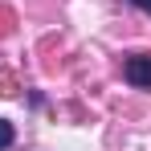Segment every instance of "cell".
I'll list each match as a JSON object with an SVG mask.
<instances>
[{"label":"cell","instance_id":"cell-2","mask_svg":"<svg viewBox=\"0 0 151 151\" xmlns=\"http://www.w3.org/2000/svg\"><path fill=\"white\" fill-rule=\"evenodd\" d=\"M0 94H4V98L17 94V78H12V74H0Z\"/></svg>","mask_w":151,"mask_h":151},{"label":"cell","instance_id":"cell-4","mask_svg":"<svg viewBox=\"0 0 151 151\" xmlns=\"http://www.w3.org/2000/svg\"><path fill=\"white\" fill-rule=\"evenodd\" d=\"M131 4H135V8H143V12L151 17V0H131Z\"/></svg>","mask_w":151,"mask_h":151},{"label":"cell","instance_id":"cell-3","mask_svg":"<svg viewBox=\"0 0 151 151\" xmlns=\"http://www.w3.org/2000/svg\"><path fill=\"white\" fill-rule=\"evenodd\" d=\"M4 147H12V123L8 119H0V151Z\"/></svg>","mask_w":151,"mask_h":151},{"label":"cell","instance_id":"cell-1","mask_svg":"<svg viewBox=\"0 0 151 151\" xmlns=\"http://www.w3.org/2000/svg\"><path fill=\"white\" fill-rule=\"evenodd\" d=\"M123 78L131 82V86H139V90H151V53H135V57H127Z\"/></svg>","mask_w":151,"mask_h":151}]
</instances>
